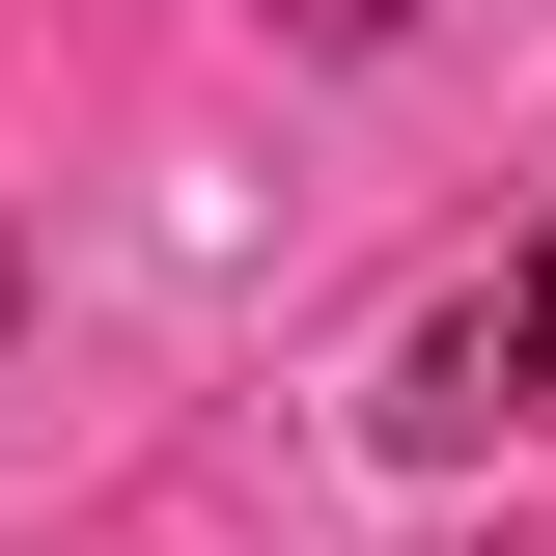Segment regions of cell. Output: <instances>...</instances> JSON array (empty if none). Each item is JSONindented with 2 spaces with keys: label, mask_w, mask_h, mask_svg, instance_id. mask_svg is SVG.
I'll return each mask as SVG.
<instances>
[{
  "label": "cell",
  "mask_w": 556,
  "mask_h": 556,
  "mask_svg": "<svg viewBox=\"0 0 556 556\" xmlns=\"http://www.w3.org/2000/svg\"><path fill=\"white\" fill-rule=\"evenodd\" d=\"M529 417H556V223L473 278V306L390 334V445H417V473H445V445H529Z\"/></svg>",
  "instance_id": "obj_1"
}]
</instances>
